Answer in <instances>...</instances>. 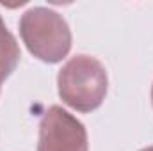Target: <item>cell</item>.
I'll return each mask as SVG.
<instances>
[{"label":"cell","mask_w":153,"mask_h":151,"mask_svg":"<svg viewBox=\"0 0 153 151\" xmlns=\"http://www.w3.org/2000/svg\"><path fill=\"white\" fill-rule=\"evenodd\" d=\"M20 57H22V53H20V46L16 43V38L7 30V27L0 16V85L16 70Z\"/></svg>","instance_id":"4"},{"label":"cell","mask_w":153,"mask_h":151,"mask_svg":"<svg viewBox=\"0 0 153 151\" xmlns=\"http://www.w3.org/2000/svg\"><path fill=\"white\" fill-rule=\"evenodd\" d=\"M139 151H153V146H148V148H143V150H139Z\"/></svg>","instance_id":"5"},{"label":"cell","mask_w":153,"mask_h":151,"mask_svg":"<svg viewBox=\"0 0 153 151\" xmlns=\"http://www.w3.org/2000/svg\"><path fill=\"white\" fill-rule=\"evenodd\" d=\"M152 105H153V85H152Z\"/></svg>","instance_id":"6"},{"label":"cell","mask_w":153,"mask_h":151,"mask_svg":"<svg viewBox=\"0 0 153 151\" xmlns=\"http://www.w3.org/2000/svg\"><path fill=\"white\" fill-rule=\"evenodd\" d=\"M20 36L27 50L46 64L61 62L71 50L68 21L48 7H30L22 14Z\"/></svg>","instance_id":"2"},{"label":"cell","mask_w":153,"mask_h":151,"mask_svg":"<svg viewBox=\"0 0 153 151\" xmlns=\"http://www.w3.org/2000/svg\"><path fill=\"white\" fill-rule=\"evenodd\" d=\"M0 87H2V85H0Z\"/></svg>","instance_id":"7"},{"label":"cell","mask_w":153,"mask_h":151,"mask_svg":"<svg viewBox=\"0 0 153 151\" xmlns=\"http://www.w3.org/2000/svg\"><path fill=\"white\" fill-rule=\"evenodd\" d=\"M38 151H89L87 130L73 114L52 105L39 123Z\"/></svg>","instance_id":"3"},{"label":"cell","mask_w":153,"mask_h":151,"mask_svg":"<svg viewBox=\"0 0 153 151\" xmlns=\"http://www.w3.org/2000/svg\"><path fill=\"white\" fill-rule=\"evenodd\" d=\"M57 89L61 100L73 110L93 112L102 107L107 96V70L96 57L84 53L75 55L59 71Z\"/></svg>","instance_id":"1"}]
</instances>
